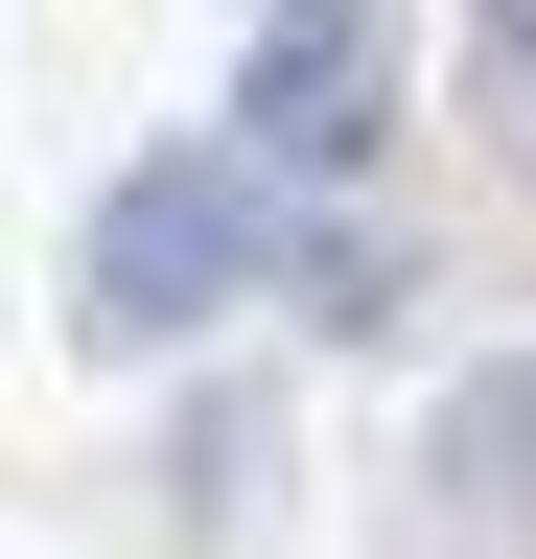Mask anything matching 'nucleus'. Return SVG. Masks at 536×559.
<instances>
[{
	"label": "nucleus",
	"mask_w": 536,
	"mask_h": 559,
	"mask_svg": "<svg viewBox=\"0 0 536 559\" xmlns=\"http://www.w3.org/2000/svg\"><path fill=\"white\" fill-rule=\"evenodd\" d=\"M490 140L536 164V0H490Z\"/></svg>",
	"instance_id": "obj_3"
},
{
	"label": "nucleus",
	"mask_w": 536,
	"mask_h": 559,
	"mask_svg": "<svg viewBox=\"0 0 536 559\" xmlns=\"http://www.w3.org/2000/svg\"><path fill=\"white\" fill-rule=\"evenodd\" d=\"M257 257H281V187H257L234 140H164V164H117V210H94V349H187Z\"/></svg>",
	"instance_id": "obj_1"
},
{
	"label": "nucleus",
	"mask_w": 536,
	"mask_h": 559,
	"mask_svg": "<svg viewBox=\"0 0 536 559\" xmlns=\"http://www.w3.org/2000/svg\"><path fill=\"white\" fill-rule=\"evenodd\" d=\"M396 140V0H234V164L350 187Z\"/></svg>",
	"instance_id": "obj_2"
}]
</instances>
